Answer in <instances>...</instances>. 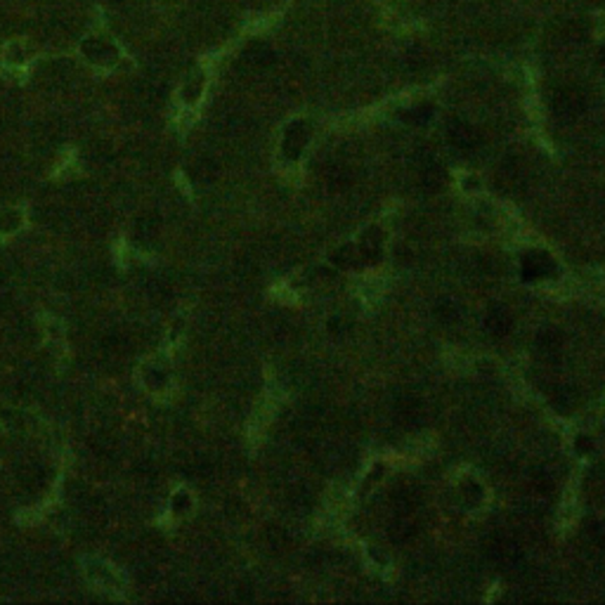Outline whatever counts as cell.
<instances>
[{
	"label": "cell",
	"mask_w": 605,
	"mask_h": 605,
	"mask_svg": "<svg viewBox=\"0 0 605 605\" xmlns=\"http://www.w3.org/2000/svg\"><path fill=\"white\" fill-rule=\"evenodd\" d=\"M551 109L558 119L570 123V121H577L581 114L586 112V97L584 92L575 88V85H565V88H561L553 95Z\"/></svg>",
	"instance_id": "1"
},
{
	"label": "cell",
	"mask_w": 605,
	"mask_h": 605,
	"mask_svg": "<svg viewBox=\"0 0 605 605\" xmlns=\"http://www.w3.org/2000/svg\"><path fill=\"white\" fill-rule=\"evenodd\" d=\"M447 132H449V140H452V145L461 149V152H471V149H475L477 145H480V132H477L475 125H471L468 121L464 119H452L447 125Z\"/></svg>",
	"instance_id": "2"
},
{
	"label": "cell",
	"mask_w": 605,
	"mask_h": 605,
	"mask_svg": "<svg viewBox=\"0 0 605 605\" xmlns=\"http://www.w3.org/2000/svg\"><path fill=\"white\" fill-rule=\"evenodd\" d=\"M520 272H523V279L534 281V279H541V277H549V274L556 272V263L549 258V253L532 251V253H527V256L523 258Z\"/></svg>",
	"instance_id": "3"
},
{
	"label": "cell",
	"mask_w": 605,
	"mask_h": 605,
	"mask_svg": "<svg viewBox=\"0 0 605 605\" xmlns=\"http://www.w3.org/2000/svg\"><path fill=\"white\" fill-rule=\"evenodd\" d=\"M489 556H492V561L501 568H516L518 563H520L523 553H520V549H518L516 541L499 537L489 544Z\"/></svg>",
	"instance_id": "4"
},
{
	"label": "cell",
	"mask_w": 605,
	"mask_h": 605,
	"mask_svg": "<svg viewBox=\"0 0 605 605\" xmlns=\"http://www.w3.org/2000/svg\"><path fill=\"white\" fill-rule=\"evenodd\" d=\"M511 324H514V319H511L509 310H506L504 305H492V308L487 310V315H485V329H487L489 336L504 338L506 333L511 331Z\"/></svg>",
	"instance_id": "5"
},
{
	"label": "cell",
	"mask_w": 605,
	"mask_h": 605,
	"mask_svg": "<svg viewBox=\"0 0 605 605\" xmlns=\"http://www.w3.org/2000/svg\"><path fill=\"white\" fill-rule=\"evenodd\" d=\"M305 145H308V128L303 123H293L284 137V154L289 159H298Z\"/></svg>",
	"instance_id": "6"
},
{
	"label": "cell",
	"mask_w": 605,
	"mask_h": 605,
	"mask_svg": "<svg viewBox=\"0 0 605 605\" xmlns=\"http://www.w3.org/2000/svg\"><path fill=\"white\" fill-rule=\"evenodd\" d=\"M577 405H579V393L572 385H561V388L553 393V407L561 414H570Z\"/></svg>",
	"instance_id": "7"
},
{
	"label": "cell",
	"mask_w": 605,
	"mask_h": 605,
	"mask_svg": "<svg viewBox=\"0 0 605 605\" xmlns=\"http://www.w3.org/2000/svg\"><path fill=\"white\" fill-rule=\"evenodd\" d=\"M561 341H563V338H561V333H558V331H553V329L541 331L539 336H537V350H539V355L553 360V357L561 353V345H563Z\"/></svg>",
	"instance_id": "8"
},
{
	"label": "cell",
	"mask_w": 605,
	"mask_h": 605,
	"mask_svg": "<svg viewBox=\"0 0 605 605\" xmlns=\"http://www.w3.org/2000/svg\"><path fill=\"white\" fill-rule=\"evenodd\" d=\"M435 109L430 105H419L414 109H409V112H402V119L407 121V123H414V125H426L430 119H433Z\"/></svg>",
	"instance_id": "9"
},
{
	"label": "cell",
	"mask_w": 605,
	"mask_h": 605,
	"mask_svg": "<svg viewBox=\"0 0 605 605\" xmlns=\"http://www.w3.org/2000/svg\"><path fill=\"white\" fill-rule=\"evenodd\" d=\"M435 313H437V317H440L442 322H457L461 310H459V305L454 301H440V303H437V308H435Z\"/></svg>",
	"instance_id": "10"
},
{
	"label": "cell",
	"mask_w": 605,
	"mask_h": 605,
	"mask_svg": "<svg viewBox=\"0 0 605 605\" xmlns=\"http://www.w3.org/2000/svg\"><path fill=\"white\" fill-rule=\"evenodd\" d=\"M586 534H589L593 544L605 549V520H591L589 525H586Z\"/></svg>",
	"instance_id": "11"
},
{
	"label": "cell",
	"mask_w": 605,
	"mask_h": 605,
	"mask_svg": "<svg viewBox=\"0 0 605 605\" xmlns=\"http://www.w3.org/2000/svg\"><path fill=\"white\" fill-rule=\"evenodd\" d=\"M601 62H603V64H605V45H603V48H601Z\"/></svg>",
	"instance_id": "12"
}]
</instances>
